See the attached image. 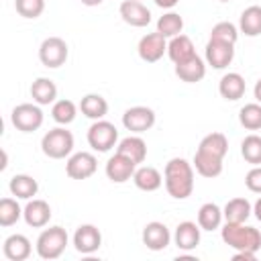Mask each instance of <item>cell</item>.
Instances as JSON below:
<instances>
[{
	"instance_id": "5b68a950",
	"label": "cell",
	"mask_w": 261,
	"mask_h": 261,
	"mask_svg": "<svg viewBox=\"0 0 261 261\" xmlns=\"http://www.w3.org/2000/svg\"><path fill=\"white\" fill-rule=\"evenodd\" d=\"M118 141V130L112 122L100 118V120H94V124L88 128V143L94 151L98 153H106L110 151Z\"/></svg>"
},
{
	"instance_id": "44dd1931",
	"label": "cell",
	"mask_w": 261,
	"mask_h": 261,
	"mask_svg": "<svg viewBox=\"0 0 261 261\" xmlns=\"http://www.w3.org/2000/svg\"><path fill=\"white\" fill-rule=\"evenodd\" d=\"M167 55H169V59L173 63H181V61L190 59L192 55H196L192 39L188 35H181V33L171 37V41L167 43Z\"/></svg>"
},
{
	"instance_id": "277c9868",
	"label": "cell",
	"mask_w": 261,
	"mask_h": 261,
	"mask_svg": "<svg viewBox=\"0 0 261 261\" xmlns=\"http://www.w3.org/2000/svg\"><path fill=\"white\" fill-rule=\"evenodd\" d=\"M67 247V232L63 226H49L37 239V255L41 259H57Z\"/></svg>"
},
{
	"instance_id": "ffe728a7",
	"label": "cell",
	"mask_w": 261,
	"mask_h": 261,
	"mask_svg": "<svg viewBox=\"0 0 261 261\" xmlns=\"http://www.w3.org/2000/svg\"><path fill=\"white\" fill-rule=\"evenodd\" d=\"M2 251H4V257L10 259V261H24V259L31 257L33 247H31V241L24 234H18L16 232V234H10L4 241Z\"/></svg>"
},
{
	"instance_id": "f6af8a7d",
	"label": "cell",
	"mask_w": 261,
	"mask_h": 261,
	"mask_svg": "<svg viewBox=\"0 0 261 261\" xmlns=\"http://www.w3.org/2000/svg\"><path fill=\"white\" fill-rule=\"evenodd\" d=\"M6 161H8V155H6V151H2V163H0V169H6V165H8Z\"/></svg>"
},
{
	"instance_id": "b9f144b4",
	"label": "cell",
	"mask_w": 261,
	"mask_h": 261,
	"mask_svg": "<svg viewBox=\"0 0 261 261\" xmlns=\"http://www.w3.org/2000/svg\"><path fill=\"white\" fill-rule=\"evenodd\" d=\"M253 94H255V100L261 104V77L257 80V84H255V88H253Z\"/></svg>"
},
{
	"instance_id": "7a4b0ae2",
	"label": "cell",
	"mask_w": 261,
	"mask_h": 261,
	"mask_svg": "<svg viewBox=\"0 0 261 261\" xmlns=\"http://www.w3.org/2000/svg\"><path fill=\"white\" fill-rule=\"evenodd\" d=\"M222 241L234 251H253L261 249V232L255 226H247L245 222H226L220 230Z\"/></svg>"
},
{
	"instance_id": "cb8c5ba5",
	"label": "cell",
	"mask_w": 261,
	"mask_h": 261,
	"mask_svg": "<svg viewBox=\"0 0 261 261\" xmlns=\"http://www.w3.org/2000/svg\"><path fill=\"white\" fill-rule=\"evenodd\" d=\"M8 190L12 196L20 198V200H31L33 196H37L39 192V184L35 177L27 175V173H18V175H12L10 177V184H8Z\"/></svg>"
},
{
	"instance_id": "8fae6325",
	"label": "cell",
	"mask_w": 261,
	"mask_h": 261,
	"mask_svg": "<svg viewBox=\"0 0 261 261\" xmlns=\"http://www.w3.org/2000/svg\"><path fill=\"white\" fill-rule=\"evenodd\" d=\"M135 169H137V163L130 159V157H126V155H122V153H114L110 159H108V163H106V175H108V179L110 181H114V184H124V181H128L133 175H135Z\"/></svg>"
},
{
	"instance_id": "e575fe53",
	"label": "cell",
	"mask_w": 261,
	"mask_h": 261,
	"mask_svg": "<svg viewBox=\"0 0 261 261\" xmlns=\"http://www.w3.org/2000/svg\"><path fill=\"white\" fill-rule=\"evenodd\" d=\"M22 216V208L14 198H2L0 200V226H12Z\"/></svg>"
},
{
	"instance_id": "7402d4cb",
	"label": "cell",
	"mask_w": 261,
	"mask_h": 261,
	"mask_svg": "<svg viewBox=\"0 0 261 261\" xmlns=\"http://www.w3.org/2000/svg\"><path fill=\"white\" fill-rule=\"evenodd\" d=\"M31 96H33V100H35L39 106L53 104L55 98H57V86H55V82L49 80V77H37V80L31 84Z\"/></svg>"
},
{
	"instance_id": "ac0fdd59",
	"label": "cell",
	"mask_w": 261,
	"mask_h": 261,
	"mask_svg": "<svg viewBox=\"0 0 261 261\" xmlns=\"http://www.w3.org/2000/svg\"><path fill=\"white\" fill-rule=\"evenodd\" d=\"M175 75H177L181 82L196 84V82H200V80L206 75V63H204L202 57L192 55L190 59H186V61H181V63H175Z\"/></svg>"
},
{
	"instance_id": "30bf717a",
	"label": "cell",
	"mask_w": 261,
	"mask_h": 261,
	"mask_svg": "<svg viewBox=\"0 0 261 261\" xmlns=\"http://www.w3.org/2000/svg\"><path fill=\"white\" fill-rule=\"evenodd\" d=\"M102 245V232L94 224H80L73 232V247L82 255H92Z\"/></svg>"
},
{
	"instance_id": "4316f807",
	"label": "cell",
	"mask_w": 261,
	"mask_h": 261,
	"mask_svg": "<svg viewBox=\"0 0 261 261\" xmlns=\"http://www.w3.org/2000/svg\"><path fill=\"white\" fill-rule=\"evenodd\" d=\"M198 151L212 155V157H218V159H224V155L228 153V141L222 133H210L200 141Z\"/></svg>"
},
{
	"instance_id": "5bb4252c",
	"label": "cell",
	"mask_w": 261,
	"mask_h": 261,
	"mask_svg": "<svg viewBox=\"0 0 261 261\" xmlns=\"http://www.w3.org/2000/svg\"><path fill=\"white\" fill-rule=\"evenodd\" d=\"M141 239H143V245L147 249H151V251H163L169 245V241H171V232H169V228L163 222L153 220V222H147L145 224Z\"/></svg>"
},
{
	"instance_id": "484cf974",
	"label": "cell",
	"mask_w": 261,
	"mask_h": 261,
	"mask_svg": "<svg viewBox=\"0 0 261 261\" xmlns=\"http://www.w3.org/2000/svg\"><path fill=\"white\" fill-rule=\"evenodd\" d=\"M253 212V206L247 198H232L222 208V216L226 222H245Z\"/></svg>"
},
{
	"instance_id": "74e56055",
	"label": "cell",
	"mask_w": 261,
	"mask_h": 261,
	"mask_svg": "<svg viewBox=\"0 0 261 261\" xmlns=\"http://www.w3.org/2000/svg\"><path fill=\"white\" fill-rule=\"evenodd\" d=\"M14 8L24 18H39L45 10V0H14Z\"/></svg>"
},
{
	"instance_id": "e0dca14e",
	"label": "cell",
	"mask_w": 261,
	"mask_h": 261,
	"mask_svg": "<svg viewBox=\"0 0 261 261\" xmlns=\"http://www.w3.org/2000/svg\"><path fill=\"white\" fill-rule=\"evenodd\" d=\"M200 224L192 222V220H184L175 226V232H173V241L177 245V249L181 251H192L198 247L200 243Z\"/></svg>"
},
{
	"instance_id": "1f68e13d",
	"label": "cell",
	"mask_w": 261,
	"mask_h": 261,
	"mask_svg": "<svg viewBox=\"0 0 261 261\" xmlns=\"http://www.w3.org/2000/svg\"><path fill=\"white\" fill-rule=\"evenodd\" d=\"M239 122H241L247 130H259V128H261V104H259V102L245 104V106L239 110Z\"/></svg>"
},
{
	"instance_id": "bcb514c9",
	"label": "cell",
	"mask_w": 261,
	"mask_h": 261,
	"mask_svg": "<svg viewBox=\"0 0 261 261\" xmlns=\"http://www.w3.org/2000/svg\"><path fill=\"white\" fill-rule=\"evenodd\" d=\"M220 2H228V0H220Z\"/></svg>"
},
{
	"instance_id": "60d3db41",
	"label": "cell",
	"mask_w": 261,
	"mask_h": 261,
	"mask_svg": "<svg viewBox=\"0 0 261 261\" xmlns=\"http://www.w3.org/2000/svg\"><path fill=\"white\" fill-rule=\"evenodd\" d=\"M177 2H179V0H155V4H157L159 8H173Z\"/></svg>"
},
{
	"instance_id": "f1b7e54d",
	"label": "cell",
	"mask_w": 261,
	"mask_h": 261,
	"mask_svg": "<svg viewBox=\"0 0 261 261\" xmlns=\"http://www.w3.org/2000/svg\"><path fill=\"white\" fill-rule=\"evenodd\" d=\"M239 29L247 37L261 35V6L253 4V6L245 8L243 14H241V18H239Z\"/></svg>"
},
{
	"instance_id": "4dcf8cb0",
	"label": "cell",
	"mask_w": 261,
	"mask_h": 261,
	"mask_svg": "<svg viewBox=\"0 0 261 261\" xmlns=\"http://www.w3.org/2000/svg\"><path fill=\"white\" fill-rule=\"evenodd\" d=\"M222 218H224L222 216V210L214 202H206L198 210V224H200L202 230H216L220 226Z\"/></svg>"
},
{
	"instance_id": "6da1fadb",
	"label": "cell",
	"mask_w": 261,
	"mask_h": 261,
	"mask_svg": "<svg viewBox=\"0 0 261 261\" xmlns=\"http://www.w3.org/2000/svg\"><path fill=\"white\" fill-rule=\"evenodd\" d=\"M163 181L171 198L186 200L194 192V165L181 157L169 159L163 171Z\"/></svg>"
},
{
	"instance_id": "4fadbf2b",
	"label": "cell",
	"mask_w": 261,
	"mask_h": 261,
	"mask_svg": "<svg viewBox=\"0 0 261 261\" xmlns=\"http://www.w3.org/2000/svg\"><path fill=\"white\" fill-rule=\"evenodd\" d=\"M232 57H234V45L232 43L214 41V39H210L206 43V61L214 69H224L226 65H230Z\"/></svg>"
},
{
	"instance_id": "83f0119b",
	"label": "cell",
	"mask_w": 261,
	"mask_h": 261,
	"mask_svg": "<svg viewBox=\"0 0 261 261\" xmlns=\"http://www.w3.org/2000/svg\"><path fill=\"white\" fill-rule=\"evenodd\" d=\"M116 151L122 153V155H126V157H130V159L139 165V163H143L145 157H147V143H145L141 137H124V139L118 143Z\"/></svg>"
},
{
	"instance_id": "d590c367",
	"label": "cell",
	"mask_w": 261,
	"mask_h": 261,
	"mask_svg": "<svg viewBox=\"0 0 261 261\" xmlns=\"http://www.w3.org/2000/svg\"><path fill=\"white\" fill-rule=\"evenodd\" d=\"M77 114V106L71 102V100H57L53 102V108H51V116L57 124H69L73 122Z\"/></svg>"
},
{
	"instance_id": "8d00e7d4",
	"label": "cell",
	"mask_w": 261,
	"mask_h": 261,
	"mask_svg": "<svg viewBox=\"0 0 261 261\" xmlns=\"http://www.w3.org/2000/svg\"><path fill=\"white\" fill-rule=\"evenodd\" d=\"M210 39H214V41H224V43H237V39H239V29L232 24V22H228V20H222V22H216L214 27H212V31H210Z\"/></svg>"
},
{
	"instance_id": "ab89813d",
	"label": "cell",
	"mask_w": 261,
	"mask_h": 261,
	"mask_svg": "<svg viewBox=\"0 0 261 261\" xmlns=\"http://www.w3.org/2000/svg\"><path fill=\"white\" fill-rule=\"evenodd\" d=\"M234 259H247V261H253V259H255V253H253V251H237V253H234Z\"/></svg>"
},
{
	"instance_id": "3957f363",
	"label": "cell",
	"mask_w": 261,
	"mask_h": 261,
	"mask_svg": "<svg viewBox=\"0 0 261 261\" xmlns=\"http://www.w3.org/2000/svg\"><path fill=\"white\" fill-rule=\"evenodd\" d=\"M41 149L51 159H65L73 151V135L63 126L51 128L49 133L43 135Z\"/></svg>"
},
{
	"instance_id": "ee69618b",
	"label": "cell",
	"mask_w": 261,
	"mask_h": 261,
	"mask_svg": "<svg viewBox=\"0 0 261 261\" xmlns=\"http://www.w3.org/2000/svg\"><path fill=\"white\" fill-rule=\"evenodd\" d=\"M82 4H86V6H98L102 0H80Z\"/></svg>"
},
{
	"instance_id": "f546056e",
	"label": "cell",
	"mask_w": 261,
	"mask_h": 261,
	"mask_svg": "<svg viewBox=\"0 0 261 261\" xmlns=\"http://www.w3.org/2000/svg\"><path fill=\"white\" fill-rule=\"evenodd\" d=\"M194 169L202 177H216V175L222 173V159L206 155L202 151H196V155H194Z\"/></svg>"
},
{
	"instance_id": "d4e9b609",
	"label": "cell",
	"mask_w": 261,
	"mask_h": 261,
	"mask_svg": "<svg viewBox=\"0 0 261 261\" xmlns=\"http://www.w3.org/2000/svg\"><path fill=\"white\" fill-rule=\"evenodd\" d=\"M80 110H82L84 116H88L92 120H100L108 112V102L100 94H86L80 102Z\"/></svg>"
},
{
	"instance_id": "7bdbcfd3",
	"label": "cell",
	"mask_w": 261,
	"mask_h": 261,
	"mask_svg": "<svg viewBox=\"0 0 261 261\" xmlns=\"http://www.w3.org/2000/svg\"><path fill=\"white\" fill-rule=\"evenodd\" d=\"M253 212H255V216H257V220L261 222V196H259V200L255 202V206H253Z\"/></svg>"
},
{
	"instance_id": "ba28073f",
	"label": "cell",
	"mask_w": 261,
	"mask_h": 261,
	"mask_svg": "<svg viewBox=\"0 0 261 261\" xmlns=\"http://www.w3.org/2000/svg\"><path fill=\"white\" fill-rule=\"evenodd\" d=\"M96 167H98L96 157L88 151H80V153L69 155V159L65 163V173L71 179H88L96 173Z\"/></svg>"
},
{
	"instance_id": "9a60e30c",
	"label": "cell",
	"mask_w": 261,
	"mask_h": 261,
	"mask_svg": "<svg viewBox=\"0 0 261 261\" xmlns=\"http://www.w3.org/2000/svg\"><path fill=\"white\" fill-rule=\"evenodd\" d=\"M118 12H120V16H122V20L126 24L137 27V29L147 27L151 22V10L143 2H139V0H124V2H120Z\"/></svg>"
},
{
	"instance_id": "836d02e7",
	"label": "cell",
	"mask_w": 261,
	"mask_h": 261,
	"mask_svg": "<svg viewBox=\"0 0 261 261\" xmlns=\"http://www.w3.org/2000/svg\"><path fill=\"white\" fill-rule=\"evenodd\" d=\"M181 29H184V18L177 12H167V14L159 16V20H157V33H161L165 39L179 35Z\"/></svg>"
},
{
	"instance_id": "d6a6232c",
	"label": "cell",
	"mask_w": 261,
	"mask_h": 261,
	"mask_svg": "<svg viewBox=\"0 0 261 261\" xmlns=\"http://www.w3.org/2000/svg\"><path fill=\"white\" fill-rule=\"evenodd\" d=\"M241 155L251 165H261V137L247 135L241 143Z\"/></svg>"
},
{
	"instance_id": "603a6c76",
	"label": "cell",
	"mask_w": 261,
	"mask_h": 261,
	"mask_svg": "<svg viewBox=\"0 0 261 261\" xmlns=\"http://www.w3.org/2000/svg\"><path fill=\"white\" fill-rule=\"evenodd\" d=\"M133 181H135V186H137L139 190H143V192H155V190L161 188L163 177H161V173H159L155 167L143 165V167H137V169H135Z\"/></svg>"
},
{
	"instance_id": "d6986e66",
	"label": "cell",
	"mask_w": 261,
	"mask_h": 261,
	"mask_svg": "<svg viewBox=\"0 0 261 261\" xmlns=\"http://www.w3.org/2000/svg\"><path fill=\"white\" fill-rule=\"evenodd\" d=\"M245 88H247V86H245V77H243L241 73H237V71L224 73V75L220 77V82H218V92H220V96H222L224 100H230V102L243 98V96H245Z\"/></svg>"
},
{
	"instance_id": "7c38bea8",
	"label": "cell",
	"mask_w": 261,
	"mask_h": 261,
	"mask_svg": "<svg viewBox=\"0 0 261 261\" xmlns=\"http://www.w3.org/2000/svg\"><path fill=\"white\" fill-rule=\"evenodd\" d=\"M139 57L147 63H155L163 57V53H167V41L161 33H149L139 41Z\"/></svg>"
},
{
	"instance_id": "8992f818",
	"label": "cell",
	"mask_w": 261,
	"mask_h": 261,
	"mask_svg": "<svg viewBox=\"0 0 261 261\" xmlns=\"http://www.w3.org/2000/svg\"><path fill=\"white\" fill-rule=\"evenodd\" d=\"M10 120H12V124H14L18 130H22V133H33V130L41 128V124H43V110L39 108V104H29V102H24V104H18V106L12 108Z\"/></svg>"
},
{
	"instance_id": "f35d334b",
	"label": "cell",
	"mask_w": 261,
	"mask_h": 261,
	"mask_svg": "<svg viewBox=\"0 0 261 261\" xmlns=\"http://www.w3.org/2000/svg\"><path fill=\"white\" fill-rule=\"evenodd\" d=\"M245 186L247 190L261 194V165H253V169H249V173L245 175Z\"/></svg>"
},
{
	"instance_id": "2e32d148",
	"label": "cell",
	"mask_w": 261,
	"mask_h": 261,
	"mask_svg": "<svg viewBox=\"0 0 261 261\" xmlns=\"http://www.w3.org/2000/svg\"><path fill=\"white\" fill-rule=\"evenodd\" d=\"M22 218H24V222H27L29 226H33V228H43V226H47L49 220H51V206H49L45 200L33 198V200H29L27 206L22 208Z\"/></svg>"
},
{
	"instance_id": "52a82bcc",
	"label": "cell",
	"mask_w": 261,
	"mask_h": 261,
	"mask_svg": "<svg viewBox=\"0 0 261 261\" xmlns=\"http://www.w3.org/2000/svg\"><path fill=\"white\" fill-rule=\"evenodd\" d=\"M67 43L61 37H47L39 47V59L45 67H61L67 61Z\"/></svg>"
},
{
	"instance_id": "9c48e42d",
	"label": "cell",
	"mask_w": 261,
	"mask_h": 261,
	"mask_svg": "<svg viewBox=\"0 0 261 261\" xmlns=\"http://www.w3.org/2000/svg\"><path fill=\"white\" fill-rule=\"evenodd\" d=\"M122 124L130 133H145L155 124V112L149 106H133L124 110Z\"/></svg>"
}]
</instances>
